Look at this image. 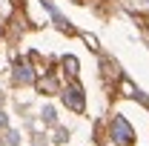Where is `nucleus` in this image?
Here are the masks:
<instances>
[{
  "mask_svg": "<svg viewBox=\"0 0 149 146\" xmlns=\"http://www.w3.org/2000/svg\"><path fill=\"white\" fill-rule=\"evenodd\" d=\"M115 140H118V143H132V129L126 126L123 117L115 120Z\"/></svg>",
  "mask_w": 149,
  "mask_h": 146,
  "instance_id": "1",
  "label": "nucleus"
}]
</instances>
